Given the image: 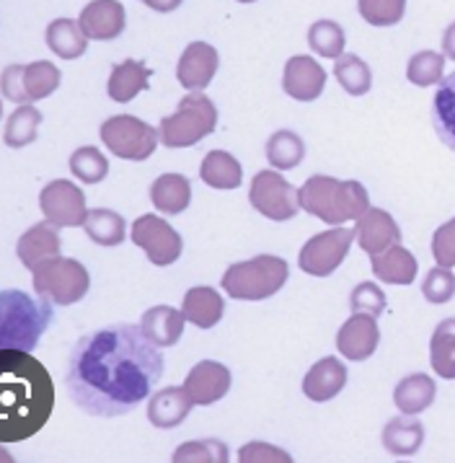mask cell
I'll list each match as a JSON object with an SVG mask.
<instances>
[{
  "instance_id": "cell-1",
  "label": "cell",
  "mask_w": 455,
  "mask_h": 463,
  "mask_svg": "<svg viewBox=\"0 0 455 463\" xmlns=\"http://www.w3.org/2000/svg\"><path fill=\"white\" fill-rule=\"evenodd\" d=\"M161 350L132 324H114L81 336L71 350L65 373L73 404L91 417L129 414L164 375Z\"/></svg>"
},
{
  "instance_id": "cell-2",
  "label": "cell",
  "mask_w": 455,
  "mask_h": 463,
  "mask_svg": "<svg viewBox=\"0 0 455 463\" xmlns=\"http://www.w3.org/2000/svg\"><path fill=\"white\" fill-rule=\"evenodd\" d=\"M55 409V386L32 353H0V440L19 443L37 435Z\"/></svg>"
},
{
  "instance_id": "cell-3",
  "label": "cell",
  "mask_w": 455,
  "mask_h": 463,
  "mask_svg": "<svg viewBox=\"0 0 455 463\" xmlns=\"http://www.w3.org/2000/svg\"><path fill=\"white\" fill-rule=\"evenodd\" d=\"M300 210L324 221L327 225H342L346 221H360L370 210V194L360 182H339L334 176H310L298 189Z\"/></svg>"
},
{
  "instance_id": "cell-4",
  "label": "cell",
  "mask_w": 455,
  "mask_h": 463,
  "mask_svg": "<svg viewBox=\"0 0 455 463\" xmlns=\"http://www.w3.org/2000/svg\"><path fill=\"white\" fill-rule=\"evenodd\" d=\"M52 303L34 300L21 290L3 293V350L32 353L52 321Z\"/></svg>"
},
{
  "instance_id": "cell-5",
  "label": "cell",
  "mask_w": 455,
  "mask_h": 463,
  "mask_svg": "<svg viewBox=\"0 0 455 463\" xmlns=\"http://www.w3.org/2000/svg\"><path fill=\"white\" fill-rule=\"evenodd\" d=\"M288 278V261L272 254H259L254 260L231 264L220 279V288L233 300H267L285 288Z\"/></svg>"
},
{
  "instance_id": "cell-6",
  "label": "cell",
  "mask_w": 455,
  "mask_h": 463,
  "mask_svg": "<svg viewBox=\"0 0 455 463\" xmlns=\"http://www.w3.org/2000/svg\"><path fill=\"white\" fill-rule=\"evenodd\" d=\"M218 128V109L202 91H189L179 109L161 119V143L166 148H192Z\"/></svg>"
},
{
  "instance_id": "cell-7",
  "label": "cell",
  "mask_w": 455,
  "mask_h": 463,
  "mask_svg": "<svg viewBox=\"0 0 455 463\" xmlns=\"http://www.w3.org/2000/svg\"><path fill=\"white\" fill-rule=\"evenodd\" d=\"M34 290L39 298L50 300L52 306H73L86 298L91 288V275L78 260L52 257L32 269Z\"/></svg>"
},
{
  "instance_id": "cell-8",
  "label": "cell",
  "mask_w": 455,
  "mask_h": 463,
  "mask_svg": "<svg viewBox=\"0 0 455 463\" xmlns=\"http://www.w3.org/2000/svg\"><path fill=\"white\" fill-rule=\"evenodd\" d=\"M99 135H101V143L117 158H125V161H147L161 143V135L132 114L109 117L107 122H101Z\"/></svg>"
},
{
  "instance_id": "cell-9",
  "label": "cell",
  "mask_w": 455,
  "mask_h": 463,
  "mask_svg": "<svg viewBox=\"0 0 455 463\" xmlns=\"http://www.w3.org/2000/svg\"><path fill=\"white\" fill-rule=\"evenodd\" d=\"M0 86H3V96L8 101L32 104V101H42L50 93L57 91L60 71L47 60L29 62V65H8L3 71Z\"/></svg>"
},
{
  "instance_id": "cell-10",
  "label": "cell",
  "mask_w": 455,
  "mask_h": 463,
  "mask_svg": "<svg viewBox=\"0 0 455 463\" xmlns=\"http://www.w3.org/2000/svg\"><path fill=\"white\" fill-rule=\"evenodd\" d=\"M249 203L259 215L270 218V221L285 222L292 221L300 210V197L292 189L290 182H285L277 171L267 168L259 171L251 179V189H249Z\"/></svg>"
},
{
  "instance_id": "cell-11",
  "label": "cell",
  "mask_w": 455,
  "mask_h": 463,
  "mask_svg": "<svg viewBox=\"0 0 455 463\" xmlns=\"http://www.w3.org/2000/svg\"><path fill=\"white\" fill-rule=\"evenodd\" d=\"M352 241H355V231H349V228H331V231H324V233L313 236L300 249L298 267L306 275H313V278H328V275H334L342 267V261L349 254Z\"/></svg>"
},
{
  "instance_id": "cell-12",
  "label": "cell",
  "mask_w": 455,
  "mask_h": 463,
  "mask_svg": "<svg viewBox=\"0 0 455 463\" xmlns=\"http://www.w3.org/2000/svg\"><path fill=\"white\" fill-rule=\"evenodd\" d=\"M39 210L44 221L55 222L57 228H83L89 218L83 189L68 179H55L39 192Z\"/></svg>"
},
{
  "instance_id": "cell-13",
  "label": "cell",
  "mask_w": 455,
  "mask_h": 463,
  "mask_svg": "<svg viewBox=\"0 0 455 463\" xmlns=\"http://www.w3.org/2000/svg\"><path fill=\"white\" fill-rule=\"evenodd\" d=\"M132 241L147 254L156 267H168L182 257V236L158 215H143L132 222Z\"/></svg>"
},
{
  "instance_id": "cell-14",
  "label": "cell",
  "mask_w": 455,
  "mask_h": 463,
  "mask_svg": "<svg viewBox=\"0 0 455 463\" xmlns=\"http://www.w3.org/2000/svg\"><path fill=\"white\" fill-rule=\"evenodd\" d=\"M381 345V329L375 316L370 314H352L346 318L345 326L337 334V350L346 360L363 363L367 357H373Z\"/></svg>"
},
{
  "instance_id": "cell-15",
  "label": "cell",
  "mask_w": 455,
  "mask_h": 463,
  "mask_svg": "<svg viewBox=\"0 0 455 463\" xmlns=\"http://www.w3.org/2000/svg\"><path fill=\"white\" fill-rule=\"evenodd\" d=\"M231 383H233L231 371L223 363L202 360L189 371L186 381H184V389L192 396L194 407H210L231 391Z\"/></svg>"
},
{
  "instance_id": "cell-16",
  "label": "cell",
  "mask_w": 455,
  "mask_h": 463,
  "mask_svg": "<svg viewBox=\"0 0 455 463\" xmlns=\"http://www.w3.org/2000/svg\"><path fill=\"white\" fill-rule=\"evenodd\" d=\"M327 86V71L308 55H295L285 62L282 89L292 101H316Z\"/></svg>"
},
{
  "instance_id": "cell-17",
  "label": "cell",
  "mask_w": 455,
  "mask_h": 463,
  "mask_svg": "<svg viewBox=\"0 0 455 463\" xmlns=\"http://www.w3.org/2000/svg\"><path fill=\"white\" fill-rule=\"evenodd\" d=\"M220 65L218 50L207 42H192L179 57L176 78L186 91H202L210 86Z\"/></svg>"
},
{
  "instance_id": "cell-18",
  "label": "cell",
  "mask_w": 455,
  "mask_h": 463,
  "mask_svg": "<svg viewBox=\"0 0 455 463\" xmlns=\"http://www.w3.org/2000/svg\"><path fill=\"white\" fill-rule=\"evenodd\" d=\"M355 241L365 254L375 257V254L385 251L388 246L401 243L399 222L393 221L391 213H385L381 207H370L355 225Z\"/></svg>"
},
{
  "instance_id": "cell-19",
  "label": "cell",
  "mask_w": 455,
  "mask_h": 463,
  "mask_svg": "<svg viewBox=\"0 0 455 463\" xmlns=\"http://www.w3.org/2000/svg\"><path fill=\"white\" fill-rule=\"evenodd\" d=\"M78 24H81L83 34L89 39L111 42V39H117L125 32V24H128L125 5L119 0H91L81 11Z\"/></svg>"
},
{
  "instance_id": "cell-20",
  "label": "cell",
  "mask_w": 455,
  "mask_h": 463,
  "mask_svg": "<svg viewBox=\"0 0 455 463\" xmlns=\"http://www.w3.org/2000/svg\"><path fill=\"white\" fill-rule=\"evenodd\" d=\"M194 407L192 396L186 389L179 386H168L164 391H156L147 402V422L158 430H174L189 417V411Z\"/></svg>"
},
{
  "instance_id": "cell-21",
  "label": "cell",
  "mask_w": 455,
  "mask_h": 463,
  "mask_svg": "<svg viewBox=\"0 0 455 463\" xmlns=\"http://www.w3.org/2000/svg\"><path fill=\"white\" fill-rule=\"evenodd\" d=\"M346 386V368L342 365V360L337 357H324L318 360L303 378V393L308 396L310 402L324 404L331 402L334 396H339L342 389Z\"/></svg>"
},
{
  "instance_id": "cell-22",
  "label": "cell",
  "mask_w": 455,
  "mask_h": 463,
  "mask_svg": "<svg viewBox=\"0 0 455 463\" xmlns=\"http://www.w3.org/2000/svg\"><path fill=\"white\" fill-rule=\"evenodd\" d=\"M16 254L24 267L34 269L42 261L60 257V233L55 222H37L32 225L16 243Z\"/></svg>"
},
{
  "instance_id": "cell-23",
  "label": "cell",
  "mask_w": 455,
  "mask_h": 463,
  "mask_svg": "<svg viewBox=\"0 0 455 463\" xmlns=\"http://www.w3.org/2000/svg\"><path fill=\"white\" fill-rule=\"evenodd\" d=\"M370 260H373L370 261L373 275L385 285H412L417 279V257L409 249H403L401 243L388 246L385 251L370 257Z\"/></svg>"
},
{
  "instance_id": "cell-24",
  "label": "cell",
  "mask_w": 455,
  "mask_h": 463,
  "mask_svg": "<svg viewBox=\"0 0 455 463\" xmlns=\"http://www.w3.org/2000/svg\"><path fill=\"white\" fill-rule=\"evenodd\" d=\"M150 68L140 60H122L111 68L107 93L111 101L117 104H128L137 93H143L150 86Z\"/></svg>"
},
{
  "instance_id": "cell-25",
  "label": "cell",
  "mask_w": 455,
  "mask_h": 463,
  "mask_svg": "<svg viewBox=\"0 0 455 463\" xmlns=\"http://www.w3.org/2000/svg\"><path fill=\"white\" fill-rule=\"evenodd\" d=\"M182 311L189 324H194L197 329H213L225 314V300L215 288L197 285L189 288V293L184 296Z\"/></svg>"
},
{
  "instance_id": "cell-26",
  "label": "cell",
  "mask_w": 455,
  "mask_h": 463,
  "mask_svg": "<svg viewBox=\"0 0 455 463\" xmlns=\"http://www.w3.org/2000/svg\"><path fill=\"white\" fill-rule=\"evenodd\" d=\"M184 321H186L184 311H176L171 306H156V308H147L146 314H143L140 329L158 347H174L182 339Z\"/></svg>"
},
{
  "instance_id": "cell-27",
  "label": "cell",
  "mask_w": 455,
  "mask_h": 463,
  "mask_svg": "<svg viewBox=\"0 0 455 463\" xmlns=\"http://www.w3.org/2000/svg\"><path fill=\"white\" fill-rule=\"evenodd\" d=\"M424 443V425L417 414H401L383 427V448L391 456H414Z\"/></svg>"
},
{
  "instance_id": "cell-28",
  "label": "cell",
  "mask_w": 455,
  "mask_h": 463,
  "mask_svg": "<svg viewBox=\"0 0 455 463\" xmlns=\"http://www.w3.org/2000/svg\"><path fill=\"white\" fill-rule=\"evenodd\" d=\"M435 381L424 373H414V375H406L403 381L396 383L393 404L401 414H419V411H427L435 404Z\"/></svg>"
},
{
  "instance_id": "cell-29",
  "label": "cell",
  "mask_w": 455,
  "mask_h": 463,
  "mask_svg": "<svg viewBox=\"0 0 455 463\" xmlns=\"http://www.w3.org/2000/svg\"><path fill=\"white\" fill-rule=\"evenodd\" d=\"M150 200L158 213L179 215L192 203V182L182 174H164L150 186Z\"/></svg>"
},
{
  "instance_id": "cell-30",
  "label": "cell",
  "mask_w": 455,
  "mask_h": 463,
  "mask_svg": "<svg viewBox=\"0 0 455 463\" xmlns=\"http://www.w3.org/2000/svg\"><path fill=\"white\" fill-rule=\"evenodd\" d=\"M432 128L442 146L455 153V73L440 80L432 99Z\"/></svg>"
},
{
  "instance_id": "cell-31",
  "label": "cell",
  "mask_w": 455,
  "mask_h": 463,
  "mask_svg": "<svg viewBox=\"0 0 455 463\" xmlns=\"http://www.w3.org/2000/svg\"><path fill=\"white\" fill-rule=\"evenodd\" d=\"M44 39H47V47L62 60H78L89 50V37L83 34L81 24L71 19L52 21L44 32Z\"/></svg>"
},
{
  "instance_id": "cell-32",
  "label": "cell",
  "mask_w": 455,
  "mask_h": 463,
  "mask_svg": "<svg viewBox=\"0 0 455 463\" xmlns=\"http://www.w3.org/2000/svg\"><path fill=\"white\" fill-rule=\"evenodd\" d=\"M200 176L213 189H236L243 179V168L228 150H210L202 161Z\"/></svg>"
},
{
  "instance_id": "cell-33",
  "label": "cell",
  "mask_w": 455,
  "mask_h": 463,
  "mask_svg": "<svg viewBox=\"0 0 455 463\" xmlns=\"http://www.w3.org/2000/svg\"><path fill=\"white\" fill-rule=\"evenodd\" d=\"M86 233L93 243L111 249V246H119V243L128 239V228H125V218L114 210H104V207H96L89 210V218L83 222Z\"/></svg>"
},
{
  "instance_id": "cell-34",
  "label": "cell",
  "mask_w": 455,
  "mask_h": 463,
  "mask_svg": "<svg viewBox=\"0 0 455 463\" xmlns=\"http://www.w3.org/2000/svg\"><path fill=\"white\" fill-rule=\"evenodd\" d=\"M430 363L440 378L455 381V318L437 324L430 339Z\"/></svg>"
},
{
  "instance_id": "cell-35",
  "label": "cell",
  "mask_w": 455,
  "mask_h": 463,
  "mask_svg": "<svg viewBox=\"0 0 455 463\" xmlns=\"http://www.w3.org/2000/svg\"><path fill=\"white\" fill-rule=\"evenodd\" d=\"M39 128H42V111L37 107H32V104H21L5 122L3 143L14 150L26 148V146H32L37 140Z\"/></svg>"
},
{
  "instance_id": "cell-36",
  "label": "cell",
  "mask_w": 455,
  "mask_h": 463,
  "mask_svg": "<svg viewBox=\"0 0 455 463\" xmlns=\"http://www.w3.org/2000/svg\"><path fill=\"white\" fill-rule=\"evenodd\" d=\"M303 156H306V146H303L300 135H295L292 130H277L267 140V161L272 164V168L290 171V168L300 166Z\"/></svg>"
},
{
  "instance_id": "cell-37",
  "label": "cell",
  "mask_w": 455,
  "mask_h": 463,
  "mask_svg": "<svg viewBox=\"0 0 455 463\" xmlns=\"http://www.w3.org/2000/svg\"><path fill=\"white\" fill-rule=\"evenodd\" d=\"M334 78L339 80V86L352 96H365L373 89V73L370 65L363 57L357 55H339L334 62Z\"/></svg>"
},
{
  "instance_id": "cell-38",
  "label": "cell",
  "mask_w": 455,
  "mask_h": 463,
  "mask_svg": "<svg viewBox=\"0 0 455 463\" xmlns=\"http://www.w3.org/2000/svg\"><path fill=\"white\" fill-rule=\"evenodd\" d=\"M345 29L337 21H316L308 29V47L316 55L337 60L339 55H345Z\"/></svg>"
},
{
  "instance_id": "cell-39",
  "label": "cell",
  "mask_w": 455,
  "mask_h": 463,
  "mask_svg": "<svg viewBox=\"0 0 455 463\" xmlns=\"http://www.w3.org/2000/svg\"><path fill=\"white\" fill-rule=\"evenodd\" d=\"M71 171H73V176L78 182H83V184H99V182H104L107 179V174H109V161L104 158V153L99 148H78L71 156Z\"/></svg>"
},
{
  "instance_id": "cell-40",
  "label": "cell",
  "mask_w": 455,
  "mask_h": 463,
  "mask_svg": "<svg viewBox=\"0 0 455 463\" xmlns=\"http://www.w3.org/2000/svg\"><path fill=\"white\" fill-rule=\"evenodd\" d=\"M442 71H445V52L440 55L432 50H422L409 60L406 78L419 89H427V86H435L442 80Z\"/></svg>"
},
{
  "instance_id": "cell-41",
  "label": "cell",
  "mask_w": 455,
  "mask_h": 463,
  "mask_svg": "<svg viewBox=\"0 0 455 463\" xmlns=\"http://www.w3.org/2000/svg\"><path fill=\"white\" fill-rule=\"evenodd\" d=\"M228 448L220 440H192L176 448L174 463H225Z\"/></svg>"
},
{
  "instance_id": "cell-42",
  "label": "cell",
  "mask_w": 455,
  "mask_h": 463,
  "mask_svg": "<svg viewBox=\"0 0 455 463\" xmlns=\"http://www.w3.org/2000/svg\"><path fill=\"white\" fill-rule=\"evenodd\" d=\"M357 8L370 26H396L406 14V0H360Z\"/></svg>"
},
{
  "instance_id": "cell-43",
  "label": "cell",
  "mask_w": 455,
  "mask_h": 463,
  "mask_svg": "<svg viewBox=\"0 0 455 463\" xmlns=\"http://www.w3.org/2000/svg\"><path fill=\"white\" fill-rule=\"evenodd\" d=\"M422 296L427 303L442 306L448 300H453L455 296V275L450 272V267H440L427 272V278L422 282Z\"/></svg>"
},
{
  "instance_id": "cell-44",
  "label": "cell",
  "mask_w": 455,
  "mask_h": 463,
  "mask_svg": "<svg viewBox=\"0 0 455 463\" xmlns=\"http://www.w3.org/2000/svg\"><path fill=\"white\" fill-rule=\"evenodd\" d=\"M349 306L352 314H370L378 318L385 311V293L375 282H360L349 296Z\"/></svg>"
},
{
  "instance_id": "cell-45",
  "label": "cell",
  "mask_w": 455,
  "mask_h": 463,
  "mask_svg": "<svg viewBox=\"0 0 455 463\" xmlns=\"http://www.w3.org/2000/svg\"><path fill=\"white\" fill-rule=\"evenodd\" d=\"M432 257L440 267H455V218L440 225L432 236Z\"/></svg>"
},
{
  "instance_id": "cell-46",
  "label": "cell",
  "mask_w": 455,
  "mask_h": 463,
  "mask_svg": "<svg viewBox=\"0 0 455 463\" xmlns=\"http://www.w3.org/2000/svg\"><path fill=\"white\" fill-rule=\"evenodd\" d=\"M238 461L241 463H259V461H264V463H290L292 458L282 450V448H274V445L270 443H249V445H243L241 450H238Z\"/></svg>"
},
{
  "instance_id": "cell-47",
  "label": "cell",
  "mask_w": 455,
  "mask_h": 463,
  "mask_svg": "<svg viewBox=\"0 0 455 463\" xmlns=\"http://www.w3.org/2000/svg\"><path fill=\"white\" fill-rule=\"evenodd\" d=\"M442 52L448 60H455V21L445 29V34H442Z\"/></svg>"
},
{
  "instance_id": "cell-48",
  "label": "cell",
  "mask_w": 455,
  "mask_h": 463,
  "mask_svg": "<svg viewBox=\"0 0 455 463\" xmlns=\"http://www.w3.org/2000/svg\"><path fill=\"white\" fill-rule=\"evenodd\" d=\"M147 8H153V11H158V14H171V11H176L179 5H182L184 0H146Z\"/></svg>"
},
{
  "instance_id": "cell-49",
  "label": "cell",
  "mask_w": 455,
  "mask_h": 463,
  "mask_svg": "<svg viewBox=\"0 0 455 463\" xmlns=\"http://www.w3.org/2000/svg\"><path fill=\"white\" fill-rule=\"evenodd\" d=\"M238 3H256V0H238Z\"/></svg>"
}]
</instances>
